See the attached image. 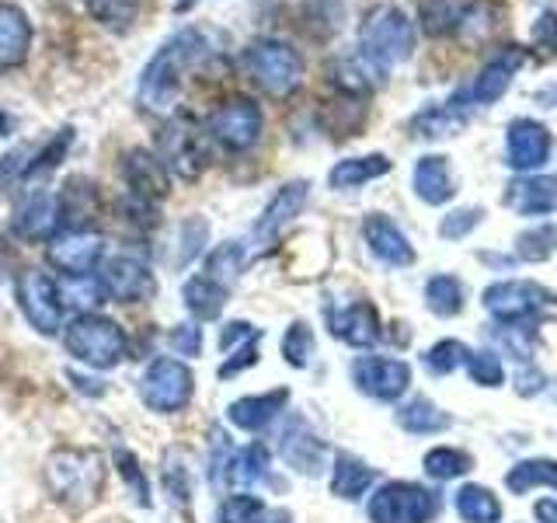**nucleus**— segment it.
Returning a JSON list of instances; mask_svg holds the SVG:
<instances>
[{
  "instance_id": "nucleus-1",
  "label": "nucleus",
  "mask_w": 557,
  "mask_h": 523,
  "mask_svg": "<svg viewBox=\"0 0 557 523\" xmlns=\"http://www.w3.org/2000/svg\"><path fill=\"white\" fill-rule=\"evenodd\" d=\"M206 52V35L199 28H182L171 39L161 42V49L153 52L150 63L139 74V105L153 115H171L174 101L182 95V81L188 74L191 63H199Z\"/></svg>"
},
{
  "instance_id": "nucleus-2",
  "label": "nucleus",
  "mask_w": 557,
  "mask_h": 523,
  "mask_svg": "<svg viewBox=\"0 0 557 523\" xmlns=\"http://www.w3.org/2000/svg\"><path fill=\"white\" fill-rule=\"evenodd\" d=\"M104 475H109V467H104V458L98 450H84V447H60L49 453V461L42 467V478H46V488L49 496L57 499L66 510H87V506H95L101 488H104Z\"/></svg>"
},
{
  "instance_id": "nucleus-3",
  "label": "nucleus",
  "mask_w": 557,
  "mask_h": 523,
  "mask_svg": "<svg viewBox=\"0 0 557 523\" xmlns=\"http://www.w3.org/2000/svg\"><path fill=\"white\" fill-rule=\"evenodd\" d=\"M414 39H418L414 17H408V11H400L394 4H380V8L366 11L362 25H359V49L356 52L387 74L391 66L405 63L411 57Z\"/></svg>"
},
{
  "instance_id": "nucleus-4",
  "label": "nucleus",
  "mask_w": 557,
  "mask_h": 523,
  "mask_svg": "<svg viewBox=\"0 0 557 523\" xmlns=\"http://www.w3.org/2000/svg\"><path fill=\"white\" fill-rule=\"evenodd\" d=\"M244 74L269 98H289L304 84V57L283 39H255L240 52Z\"/></svg>"
},
{
  "instance_id": "nucleus-5",
  "label": "nucleus",
  "mask_w": 557,
  "mask_h": 523,
  "mask_svg": "<svg viewBox=\"0 0 557 523\" xmlns=\"http://www.w3.org/2000/svg\"><path fill=\"white\" fill-rule=\"evenodd\" d=\"M484 307L498 325L536 328L557 314V293L533 279H502L484 290Z\"/></svg>"
},
{
  "instance_id": "nucleus-6",
  "label": "nucleus",
  "mask_w": 557,
  "mask_h": 523,
  "mask_svg": "<svg viewBox=\"0 0 557 523\" xmlns=\"http://www.w3.org/2000/svg\"><path fill=\"white\" fill-rule=\"evenodd\" d=\"M63 345L66 353L95 366V370H112L129 356V339L112 318L101 314H77L74 321L63 328Z\"/></svg>"
},
{
  "instance_id": "nucleus-7",
  "label": "nucleus",
  "mask_w": 557,
  "mask_h": 523,
  "mask_svg": "<svg viewBox=\"0 0 557 523\" xmlns=\"http://www.w3.org/2000/svg\"><path fill=\"white\" fill-rule=\"evenodd\" d=\"M157 157H161L171 174H178L185 182H196L209 165L202 126L191 115H171L164 122V130L157 133Z\"/></svg>"
},
{
  "instance_id": "nucleus-8",
  "label": "nucleus",
  "mask_w": 557,
  "mask_h": 523,
  "mask_svg": "<svg viewBox=\"0 0 557 523\" xmlns=\"http://www.w3.org/2000/svg\"><path fill=\"white\" fill-rule=\"evenodd\" d=\"M440 510V492L418 482H383L370 499L373 523H432Z\"/></svg>"
},
{
  "instance_id": "nucleus-9",
  "label": "nucleus",
  "mask_w": 557,
  "mask_h": 523,
  "mask_svg": "<svg viewBox=\"0 0 557 523\" xmlns=\"http://www.w3.org/2000/svg\"><path fill=\"white\" fill-rule=\"evenodd\" d=\"M261 126H265V115H261L258 101L255 98H244V95H234L220 101L213 112L206 119V136L216 139L223 150H251L261 136Z\"/></svg>"
},
{
  "instance_id": "nucleus-10",
  "label": "nucleus",
  "mask_w": 557,
  "mask_h": 523,
  "mask_svg": "<svg viewBox=\"0 0 557 523\" xmlns=\"http://www.w3.org/2000/svg\"><path fill=\"white\" fill-rule=\"evenodd\" d=\"M191 391H196V377H191V370L182 360L161 356L147 366L144 377H139V401H144L150 412H161V415L182 412L191 401Z\"/></svg>"
},
{
  "instance_id": "nucleus-11",
  "label": "nucleus",
  "mask_w": 557,
  "mask_h": 523,
  "mask_svg": "<svg viewBox=\"0 0 557 523\" xmlns=\"http://www.w3.org/2000/svg\"><path fill=\"white\" fill-rule=\"evenodd\" d=\"M17 307H22L25 321L39 331V336H57L63 328V304L57 293V279L42 269H25L17 276Z\"/></svg>"
},
{
  "instance_id": "nucleus-12",
  "label": "nucleus",
  "mask_w": 557,
  "mask_h": 523,
  "mask_svg": "<svg viewBox=\"0 0 557 523\" xmlns=\"http://www.w3.org/2000/svg\"><path fill=\"white\" fill-rule=\"evenodd\" d=\"M307 196H310V182L307 179H296V182H286L283 188L275 192V196L269 199V206L261 209V217L255 223V248L258 252H265L272 248V244L278 241V234L286 231V227L304 214V206H307Z\"/></svg>"
},
{
  "instance_id": "nucleus-13",
  "label": "nucleus",
  "mask_w": 557,
  "mask_h": 523,
  "mask_svg": "<svg viewBox=\"0 0 557 523\" xmlns=\"http://www.w3.org/2000/svg\"><path fill=\"white\" fill-rule=\"evenodd\" d=\"M98 279L104 287V296L115 304H139L153 293V272L147 262H139L136 255L104 258Z\"/></svg>"
},
{
  "instance_id": "nucleus-14",
  "label": "nucleus",
  "mask_w": 557,
  "mask_h": 523,
  "mask_svg": "<svg viewBox=\"0 0 557 523\" xmlns=\"http://www.w3.org/2000/svg\"><path fill=\"white\" fill-rule=\"evenodd\" d=\"M352 384L376 401H397L411 384V366L394 356H359L352 363Z\"/></svg>"
},
{
  "instance_id": "nucleus-15",
  "label": "nucleus",
  "mask_w": 557,
  "mask_h": 523,
  "mask_svg": "<svg viewBox=\"0 0 557 523\" xmlns=\"http://www.w3.org/2000/svg\"><path fill=\"white\" fill-rule=\"evenodd\" d=\"M505 157H509V168L519 174L540 171L550 157V130L530 115L512 119L509 130H505Z\"/></svg>"
},
{
  "instance_id": "nucleus-16",
  "label": "nucleus",
  "mask_w": 557,
  "mask_h": 523,
  "mask_svg": "<svg viewBox=\"0 0 557 523\" xmlns=\"http://www.w3.org/2000/svg\"><path fill=\"white\" fill-rule=\"evenodd\" d=\"M104 238L95 231H60L49 238V262L63 276H87L101 266Z\"/></svg>"
},
{
  "instance_id": "nucleus-17",
  "label": "nucleus",
  "mask_w": 557,
  "mask_h": 523,
  "mask_svg": "<svg viewBox=\"0 0 557 523\" xmlns=\"http://www.w3.org/2000/svg\"><path fill=\"white\" fill-rule=\"evenodd\" d=\"M478 105L470 101V87H457L446 101L440 105H429L422 109L414 119H411V133L418 139H449L457 136L467 122H470V112H474Z\"/></svg>"
},
{
  "instance_id": "nucleus-18",
  "label": "nucleus",
  "mask_w": 557,
  "mask_h": 523,
  "mask_svg": "<svg viewBox=\"0 0 557 523\" xmlns=\"http://www.w3.org/2000/svg\"><path fill=\"white\" fill-rule=\"evenodd\" d=\"M522 63H527V49L522 46H502L492 60H487L481 70H478V77L470 81V101L478 105H495L505 92L512 87V77L522 70Z\"/></svg>"
},
{
  "instance_id": "nucleus-19",
  "label": "nucleus",
  "mask_w": 557,
  "mask_h": 523,
  "mask_svg": "<svg viewBox=\"0 0 557 523\" xmlns=\"http://www.w3.org/2000/svg\"><path fill=\"white\" fill-rule=\"evenodd\" d=\"M327 325H331V336L345 345H352V349H370L383 336L380 311L370 301H352L338 311H331Z\"/></svg>"
},
{
  "instance_id": "nucleus-20",
  "label": "nucleus",
  "mask_w": 557,
  "mask_h": 523,
  "mask_svg": "<svg viewBox=\"0 0 557 523\" xmlns=\"http://www.w3.org/2000/svg\"><path fill=\"white\" fill-rule=\"evenodd\" d=\"M122 179L129 185V196H139L147 203H161L168 196L171 185V171L164 168V161L157 154L133 147L126 157H122Z\"/></svg>"
},
{
  "instance_id": "nucleus-21",
  "label": "nucleus",
  "mask_w": 557,
  "mask_h": 523,
  "mask_svg": "<svg viewBox=\"0 0 557 523\" xmlns=\"http://www.w3.org/2000/svg\"><path fill=\"white\" fill-rule=\"evenodd\" d=\"M278 440H283V443H278V450H283V458H286V464L293 471H300V475H321V471H324L327 443L307 426V418L293 415Z\"/></svg>"
},
{
  "instance_id": "nucleus-22",
  "label": "nucleus",
  "mask_w": 557,
  "mask_h": 523,
  "mask_svg": "<svg viewBox=\"0 0 557 523\" xmlns=\"http://www.w3.org/2000/svg\"><path fill=\"white\" fill-rule=\"evenodd\" d=\"M505 206L519 217L557 214V179L554 174H519L505 188Z\"/></svg>"
},
{
  "instance_id": "nucleus-23",
  "label": "nucleus",
  "mask_w": 557,
  "mask_h": 523,
  "mask_svg": "<svg viewBox=\"0 0 557 523\" xmlns=\"http://www.w3.org/2000/svg\"><path fill=\"white\" fill-rule=\"evenodd\" d=\"M362 238L370 244V252L383 262V266L408 269L414 262V248L405 238V231L387 217V214H370L362 220Z\"/></svg>"
},
{
  "instance_id": "nucleus-24",
  "label": "nucleus",
  "mask_w": 557,
  "mask_h": 523,
  "mask_svg": "<svg viewBox=\"0 0 557 523\" xmlns=\"http://www.w3.org/2000/svg\"><path fill=\"white\" fill-rule=\"evenodd\" d=\"M478 0H422L418 4V28L429 39H446V35H463Z\"/></svg>"
},
{
  "instance_id": "nucleus-25",
  "label": "nucleus",
  "mask_w": 557,
  "mask_h": 523,
  "mask_svg": "<svg viewBox=\"0 0 557 523\" xmlns=\"http://www.w3.org/2000/svg\"><path fill=\"white\" fill-rule=\"evenodd\" d=\"M411 188H414V196L422 199L425 206L449 203L453 196H457V182H453L449 157H443V154L418 157L414 174H411Z\"/></svg>"
},
{
  "instance_id": "nucleus-26",
  "label": "nucleus",
  "mask_w": 557,
  "mask_h": 523,
  "mask_svg": "<svg viewBox=\"0 0 557 523\" xmlns=\"http://www.w3.org/2000/svg\"><path fill=\"white\" fill-rule=\"evenodd\" d=\"M286 405H289V391L275 388L269 394H248V398L231 401L226 418H231V426H237L244 433H261L272 418H278V412H286Z\"/></svg>"
},
{
  "instance_id": "nucleus-27",
  "label": "nucleus",
  "mask_w": 557,
  "mask_h": 523,
  "mask_svg": "<svg viewBox=\"0 0 557 523\" xmlns=\"http://www.w3.org/2000/svg\"><path fill=\"white\" fill-rule=\"evenodd\" d=\"M327 77L331 84L338 87L342 98H366V95H373L376 87L383 84V70L373 66L366 57H359V52H352V57H338V60H331L327 66Z\"/></svg>"
},
{
  "instance_id": "nucleus-28",
  "label": "nucleus",
  "mask_w": 557,
  "mask_h": 523,
  "mask_svg": "<svg viewBox=\"0 0 557 523\" xmlns=\"http://www.w3.org/2000/svg\"><path fill=\"white\" fill-rule=\"evenodd\" d=\"M32 22L17 4H0V70H14L28 60Z\"/></svg>"
},
{
  "instance_id": "nucleus-29",
  "label": "nucleus",
  "mask_w": 557,
  "mask_h": 523,
  "mask_svg": "<svg viewBox=\"0 0 557 523\" xmlns=\"http://www.w3.org/2000/svg\"><path fill=\"white\" fill-rule=\"evenodd\" d=\"M57 227H60V209L49 192H32V196H25V203L14 209V231L28 241L52 238Z\"/></svg>"
},
{
  "instance_id": "nucleus-30",
  "label": "nucleus",
  "mask_w": 557,
  "mask_h": 523,
  "mask_svg": "<svg viewBox=\"0 0 557 523\" xmlns=\"http://www.w3.org/2000/svg\"><path fill=\"white\" fill-rule=\"evenodd\" d=\"M394 165L387 154H362V157H345L335 168L327 171V185L335 192H356L362 185H370L383 179Z\"/></svg>"
},
{
  "instance_id": "nucleus-31",
  "label": "nucleus",
  "mask_w": 557,
  "mask_h": 523,
  "mask_svg": "<svg viewBox=\"0 0 557 523\" xmlns=\"http://www.w3.org/2000/svg\"><path fill=\"white\" fill-rule=\"evenodd\" d=\"M57 209H60V227H63V231H87V220H91L95 209H98L95 182L70 179L66 188H63V196L57 199Z\"/></svg>"
},
{
  "instance_id": "nucleus-32",
  "label": "nucleus",
  "mask_w": 557,
  "mask_h": 523,
  "mask_svg": "<svg viewBox=\"0 0 557 523\" xmlns=\"http://www.w3.org/2000/svg\"><path fill=\"white\" fill-rule=\"evenodd\" d=\"M373 482H376V471L366 461L352 458V453H338L335 458V467H331V492L338 499L356 502Z\"/></svg>"
},
{
  "instance_id": "nucleus-33",
  "label": "nucleus",
  "mask_w": 557,
  "mask_h": 523,
  "mask_svg": "<svg viewBox=\"0 0 557 523\" xmlns=\"http://www.w3.org/2000/svg\"><path fill=\"white\" fill-rule=\"evenodd\" d=\"M397 426L414 433V436H432V433H446L453 426V418H449V412H443L440 405H435V401L414 398V401H408V405L397 409Z\"/></svg>"
},
{
  "instance_id": "nucleus-34",
  "label": "nucleus",
  "mask_w": 557,
  "mask_h": 523,
  "mask_svg": "<svg viewBox=\"0 0 557 523\" xmlns=\"http://www.w3.org/2000/svg\"><path fill=\"white\" fill-rule=\"evenodd\" d=\"M57 293H60V304L63 311H77V314H95V307L101 301H109L104 296V287L95 272L87 276H63L57 283Z\"/></svg>"
},
{
  "instance_id": "nucleus-35",
  "label": "nucleus",
  "mask_w": 557,
  "mask_h": 523,
  "mask_svg": "<svg viewBox=\"0 0 557 523\" xmlns=\"http://www.w3.org/2000/svg\"><path fill=\"white\" fill-rule=\"evenodd\" d=\"M182 296H185V307L196 314L199 321H213V318H220V311L226 304V287L213 283L209 276H196L185 283Z\"/></svg>"
},
{
  "instance_id": "nucleus-36",
  "label": "nucleus",
  "mask_w": 557,
  "mask_h": 523,
  "mask_svg": "<svg viewBox=\"0 0 557 523\" xmlns=\"http://www.w3.org/2000/svg\"><path fill=\"white\" fill-rule=\"evenodd\" d=\"M463 296H467L463 283L449 272L432 276L425 283V307L435 314V318H457L463 311Z\"/></svg>"
},
{
  "instance_id": "nucleus-37",
  "label": "nucleus",
  "mask_w": 557,
  "mask_h": 523,
  "mask_svg": "<svg viewBox=\"0 0 557 523\" xmlns=\"http://www.w3.org/2000/svg\"><path fill=\"white\" fill-rule=\"evenodd\" d=\"M453 502H457V513L463 523H498L502 520V502L492 488H484V485H463Z\"/></svg>"
},
{
  "instance_id": "nucleus-38",
  "label": "nucleus",
  "mask_w": 557,
  "mask_h": 523,
  "mask_svg": "<svg viewBox=\"0 0 557 523\" xmlns=\"http://www.w3.org/2000/svg\"><path fill=\"white\" fill-rule=\"evenodd\" d=\"M505 485H509L516 496H527L533 488H557V461L550 458L519 461L509 475H505Z\"/></svg>"
},
{
  "instance_id": "nucleus-39",
  "label": "nucleus",
  "mask_w": 557,
  "mask_h": 523,
  "mask_svg": "<svg viewBox=\"0 0 557 523\" xmlns=\"http://www.w3.org/2000/svg\"><path fill=\"white\" fill-rule=\"evenodd\" d=\"M269 467H272V458L261 443L234 450L231 471H226V485H258L269 478Z\"/></svg>"
},
{
  "instance_id": "nucleus-40",
  "label": "nucleus",
  "mask_w": 557,
  "mask_h": 523,
  "mask_svg": "<svg viewBox=\"0 0 557 523\" xmlns=\"http://www.w3.org/2000/svg\"><path fill=\"white\" fill-rule=\"evenodd\" d=\"M84 8L91 11V17L109 32H129L133 22L139 17L144 0H84Z\"/></svg>"
},
{
  "instance_id": "nucleus-41",
  "label": "nucleus",
  "mask_w": 557,
  "mask_h": 523,
  "mask_svg": "<svg viewBox=\"0 0 557 523\" xmlns=\"http://www.w3.org/2000/svg\"><path fill=\"white\" fill-rule=\"evenodd\" d=\"M240 269H244V241H223L206 255V272L202 276H209L220 287H231L234 279L240 276Z\"/></svg>"
},
{
  "instance_id": "nucleus-42",
  "label": "nucleus",
  "mask_w": 557,
  "mask_h": 523,
  "mask_svg": "<svg viewBox=\"0 0 557 523\" xmlns=\"http://www.w3.org/2000/svg\"><path fill=\"white\" fill-rule=\"evenodd\" d=\"M470 467H474V458L457 447H435L425 453V475L435 482H453V478L467 475Z\"/></svg>"
},
{
  "instance_id": "nucleus-43",
  "label": "nucleus",
  "mask_w": 557,
  "mask_h": 523,
  "mask_svg": "<svg viewBox=\"0 0 557 523\" xmlns=\"http://www.w3.org/2000/svg\"><path fill=\"white\" fill-rule=\"evenodd\" d=\"M557 252V227L554 223H540L522 231L516 238V258L522 262H547Z\"/></svg>"
},
{
  "instance_id": "nucleus-44",
  "label": "nucleus",
  "mask_w": 557,
  "mask_h": 523,
  "mask_svg": "<svg viewBox=\"0 0 557 523\" xmlns=\"http://www.w3.org/2000/svg\"><path fill=\"white\" fill-rule=\"evenodd\" d=\"M467 356H470V349L460 339H443L429 349V353L422 356V363L432 377H446V374L457 370V366H467Z\"/></svg>"
},
{
  "instance_id": "nucleus-45",
  "label": "nucleus",
  "mask_w": 557,
  "mask_h": 523,
  "mask_svg": "<svg viewBox=\"0 0 557 523\" xmlns=\"http://www.w3.org/2000/svg\"><path fill=\"white\" fill-rule=\"evenodd\" d=\"M265 510H269V506L261 502L258 496L237 492V496H226V499L220 502L216 523H258Z\"/></svg>"
},
{
  "instance_id": "nucleus-46",
  "label": "nucleus",
  "mask_w": 557,
  "mask_h": 523,
  "mask_svg": "<svg viewBox=\"0 0 557 523\" xmlns=\"http://www.w3.org/2000/svg\"><path fill=\"white\" fill-rule=\"evenodd\" d=\"M206 238H209V223L202 217H188L182 227H178V252H174V266H188L191 258L202 255L206 248Z\"/></svg>"
},
{
  "instance_id": "nucleus-47",
  "label": "nucleus",
  "mask_w": 557,
  "mask_h": 523,
  "mask_svg": "<svg viewBox=\"0 0 557 523\" xmlns=\"http://www.w3.org/2000/svg\"><path fill=\"white\" fill-rule=\"evenodd\" d=\"M283 356L289 366H296V370H304V366L310 363L313 356V331L307 328V321H293L286 328L283 336Z\"/></svg>"
},
{
  "instance_id": "nucleus-48",
  "label": "nucleus",
  "mask_w": 557,
  "mask_h": 523,
  "mask_svg": "<svg viewBox=\"0 0 557 523\" xmlns=\"http://www.w3.org/2000/svg\"><path fill=\"white\" fill-rule=\"evenodd\" d=\"M467 374H470V380L478 384V388H498V384L505 380V366H502V360L495 353H487V349H481V353L470 349Z\"/></svg>"
},
{
  "instance_id": "nucleus-49",
  "label": "nucleus",
  "mask_w": 557,
  "mask_h": 523,
  "mask_svg": "<svg viewBox=\"0 0 557 523\" xmlns=\"http://www.w3.org/2000/svg\"><path fill=\"white\" fill-rule=\"evenodd\" d=\"M530 46L536 49L540 60H554L557 57V11H540L530 32Z\"/></svg>"
},
{
  "instance_id": "nucleus-50",
  "label": "nucleus",
  "mask_w": 557,
  "mask_h": 523,
  "mask_svg": "<svg viewBox=\"0 0 557 523\" xmlns=\"http://www.w3.org/2000/svg\"><path fill=\"white\" fill-rule=\"evenodd\" d=\"M484 220V209L481 206H463V209H453V214H446L443 217V223H440V234L446 238V241H463L474 227Z\"/></svg>"
},
{
  "instance_id": "nucleus-51",
  "label": "nucleus",
  "mask_w": 557,
  "mask_h": 523,
  "mask_svg": "<svg viewBox=\"0 0 557 523\" xmlns=\"http://www.w3.org/2000/svg\"><path fill=\"white\" fill-rule=\"evenodd\" d=\"M115 464H119V475L126 478V485L133 488V496L139 506H150V485H147V475L139 471V461L133 458L129 450H115Z\"/></svg>"
},
{
  "instance_id": "nucleus-52",
  "label": "nucleus",
  "mask_w": 557,
  "mask_h": 523,
  "mask_svg": "<svg viewBox=\"0 0 557 523\" xmlns=\"http://www.w3.org/2000/svg\"><path fill=\"white\" fill-rule=\"evenodd\" d=\"M164 488H168L171 502H178V506H188L191 502L188 467L182 464V458H171V453H168V461H164Z\"/></svg>"
},
{
  "instance_id": "nucleus-53",
  "label": "nucleus",
  "mask_w": 557,
  "mask_h": 523,
  "mask_svg": "<svg viewBox=\"0 0 557 523\" xmlns=\"http://www.w3.org/2000/svg\"><path fill=\"white\" fill-rule=\"evenodd\" d=\"M168 342L178 356H199L202 353V328L191 325V321H182V325L171 328Z\"/></svg>"
},
{
  "instance_id": "nucleus-54",
  "label": "nucleus",
  "mask_w": 557,
  "mask_h": 523,
  "mask_svg": "<svg viewBox=\"0 0 557 523\" xmlns=\"http://www.w3.org/2000/svg\"><path fill=\"white\" fill-rule=\"evenodd\" d=\"M258 342H261V336H255L251 342H244L240 349H234V356L220 366V377H223V380H226V377H237L240 370H248V366H255V363H258Z\"/></svg>"
},
{
  "instance_id": "nucleus-55",
  "label": "nucleus",
  "mask_w": 557,
  "mask_h": 523,
  "mask_svg": "<svg viewBox=\"0 0 557 523\" xmlns=\"http://www.w3.org/2000/svg\"><path fill=\"white\" fill-rule=\"evenodd\" d=\"M255 336H261V331H258V328H251L248 321H231V325L223 328L220 345H223V349H234L237 342H251Z\"/></svg>"
},
{
  "instance_id": "nucleus-56",
  "label": "nucleus",
  "mask_w": 557,
  "mask_h": 523,
  "mask_svg": "<svg viewBox=\"0 0 557 523\" xmlns=\"http://www.w3.org/2000/svg\"><path fill=\"white\" fill-rule=\"evenodd\" d=\"M544 384H547V377L544 374H540V370H533V366H527V370H519L516 374V391L519 394H536L540 388H544Z\"/></svg>"
},
{
  "instance_id": "nucleus-57",
  "label": "nucleus",
  "mask_w": 557,
  "mask_h": 523,
  "mask_svg": "<svg viewBox=\"0 0 557 523\" xmlns=\"http://www.w3.org/2000/svg\"><path fill=\"white\" fill-rule=\"evenodd\" d=\"M536 520L540 523H557V499H540L536 502Z\"/></svg>"
},
{
  "instance_id": "nucleus-58",
  "label": "nucleus",
  "mask_w": 557,
  "mask_h": 523,
  "mask_svg": "<svg viewBox=\"0 0 557 523\" xmlns=\"http://www.w3.org/2000/svg\"><path fill=\"white\" fill-rule=\"evenodd\" d=\"M258 523H293V513L289 510H265Z\"/></svg>"
},
{
  "instance_id": "nucleus-59",
  "label": "nucleus",
  "mask_w": 557,
  "mask_h": 523,
  "mask_svg": "<svg viewBox=\"0 0 557 523\" xmlns=\"http://www.w3.org/2000/svg\"><path fill=\"white\" fill-rule=\"evenodd\" d=\"M11 130H14V119H11L4 109H0V136H8Z\"/></svg>"
}]
</instances>
